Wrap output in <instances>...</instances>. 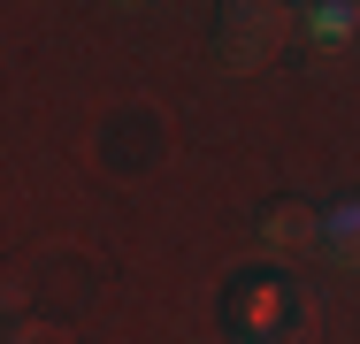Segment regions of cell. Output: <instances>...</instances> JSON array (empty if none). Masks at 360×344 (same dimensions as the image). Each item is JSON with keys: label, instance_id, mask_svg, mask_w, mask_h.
Wrapping results in <instances>:
<instances>
[{"label": "cell", "instance_id": "9", "mask_svg": "<svg viewBox=\"0 0 360 344\" xmlns=\"http://www.w3.org/2000/svg\"><path fill=\"white\" fill-rule=\"evenodd\" d=\"M299 8H307V0H299Z\"/></svg>", "mask_w": 360, "mask_h": 344}, {"label": "cell", "instance_id": "5", "mask_svg": "<svg viewBox=\"0 0 360 344\" xmlns=\"http://www.w3.org/2000/svg\"><path fill=\"white\" fill-rule=\"evenodd\" d=\"M353 23H360V0H307V31H314V46H345Z\"/></svg>", "mask_w": 360, "mask_h": 344}, {"label": "cell", "instance_id": "2", "mask_svg": "<svg viewBox=\"0 0 360 344\" xmlns=\"http://www.w3.org/2000/svg\"><path fill=\"white\" fill-rule=\"evenodd\" d=\"M238 329H245V344H307V298L291 283H245Z\"/></svg>", "mask_w": 360, "mask_h": 344}, {"label": "cell", "instance_id": "1", "mask_svg": "<svg viewBox=\"0 0 360 344\" xmlns=\"http://www.w3.org/2000/svg\"><path fill=\"white\" fill-rule=\"evenodd\" d=\"M291 39V0H215V62L222 69H269Z\"/></svg>", "mask_w": 360, "mask_h": 344}, {"label": "cell", "instance_id": "4", "mask_svg": "<svg viewBox=\"0 0 360 344\" xmlns=\"http://www.w3.org/2000/svg\"><path fill=\"white\" fill-rule=\"evenodd\" d=\"M322 253L338 268H360V192H345V199L322 214Z\"/></svg>", "mask_w": 360, "mask_h": 344}, {"label": "cell", "instance_id": "7", "mask_svg": "<svg viewBox=\"0 0 360 344\" xmlns=\"http://www.w3.org/2000/svg\"><path fill=\"white\" fill-rule=\"evenodd\" d=\"M15 298H23V283H15V275L0 268V314H8V306H15Z\"/></svg>", "mask_w": 360, "mask_h": 344}, {"label": "cell", "instance_id": "8", "mask_svg": "<svg viewBox=\"0 0 360 344\" xmlns=\"http://www.w3.org/2000/svg\"><path fill=\"white\" fill-rule=\"evenodd\" d=\"M123 8H139V0H123Z\"/></svg>", "mask_w": 360, "mask_h": 344}, {"label": "cell", "instance_id": "6", "mask_svg": "<svg viewBox=\"0 0 360 344\" xmlns=\"http://www.w3.org/2000/svg\"><path fill=\"white\" fill-rule=\"evenodd\" d=\"M0 344H70V329L46 322V314H8L0 322Z\"/></svg>", "mask_w": 360, "mask_h": 344}, {"label": "cell", "instance_id": "3", "mask_svg": "<svg viewBox=\"0 0 360 344\" xmlns=\"http://www.w3.org/2000/svg\"><path fill=\"white\" fill-rule=\"evenodd\" d=\"M253 237H261V253H276V260L322 253V206H307V199H269V206H261V222H253Z\"/></svg>", "mask_w": 360, "mask_h": 344}]
</instances>
